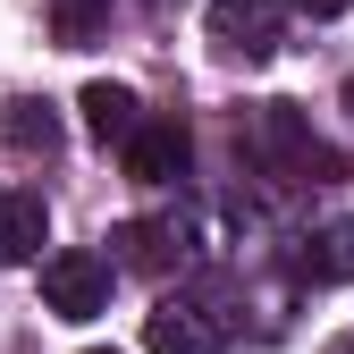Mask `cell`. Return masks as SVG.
Here are the masks:
<instances>
[{"label":"cell","mask_w":354,"mask_h":354,"mask_svg":"<svg viewBox=\"0 0 354 354\" xmlns=\"http://www.w3.org/2000/svg\"><path fill=\"white\" fill-rule=\"evenodd\" d=\"M321 354H354V329H346V337H329V346H321Z\"/></svg>","instance_id":"13"},{"label":"cell","mask_w":354,"mask_h":354,"mask_svg":"<svg viewBox=\"0 0 354 354\" xmlns=\"http://www.w3.org/2000/svg\"><path fill=\"white\" fill-rule=\"evenodd\" d=\"M346 110H354V84H346Z\"/></svg>","instance_id":"14"},{"label":"cell","mask_w":354,"mask_h":354,"mask_svg":"<svg viewBox=\"0 0 354 354\" xmlns=\"http://www.w3.org/2000/svg\"><path fill=\"white\" fill-rule=\"evenodd\" d=\"M93 354H118V346H93Z\"/></svg>","instance_id":"15"},{"label":"cell","mask_w":354,"mask_h":354,"mask_svg":"<svg viewBox=\"0 0 354 354\" xmlns=\"http://www.w3.org/2000/svg\"><path fill=\"white\" fill-rule=\"evenodd\" d=\"M0 127H9L17 152H42V160L59 152V110H51V102H9V118H0Z\"/></svg>","instance_id":"10"},{"label":"cell","mask_w":354,"mask_h":354,"mask_svg":"<svg viewBox=\"0 0 354 354\" xmlns=\"http://www.w3.org/2000/svg\"><path fill=\"white\" fill-rule=\"evenodd\" d=\"M211 42H219L228 59H270V51H279L270 0H211Z\"/></svg>","instance_id":"4"},{"label":"cell","mask_w":354,"mask_h":354,"mask_svg":"<svg viewBox=\"0 0 354 354\" xmlns=\"http://www.w3.org/2000/svg\"><path fill=\"white\" fill-rule=\"evenodd\" d=\"M51 17H59L68 42H93V26L110 17V0H51Z\"/></svg>","instance_id":"11"},{"label":"cell","mask_w":354,"mask_h":354,"mask_svg":"<svg viewBox=\"0 0 354 354\" xmlns=\"http://www.w3.org/2000/svg\"><path fill=\"white\" fill-rule=\"evenodd\" d=\"M76 110H84V127H93V144H127L144 127V102L127 93V84H84Z\"/></svg>","instance_id":"8"},{"label":"cell","mask_w":354,"mask_h":354,"mask_svg":"<svg viewBox=\"0 0 354 354\" xmlns=\"http://www.w3.org/2000/svg\"><path fill=\"white\" fill-rule=\"evenodd\" d=\"M261 144H270L295 177H313V169H321V177H337V152H329V144H313V127L295 118V102H270V110H261Z\"/></svg>","instance_id":"5"},{"label":"cell","mask_w":354,"mask_h":354,"mask_svg":"<svg viewBox=\"0 0 354 354\" xmlns=\"http://www.w3.org/2000/svg\"><path fill=\"white\" fill-rule=\"evenodd\" d=\"M42 245H51L42 194H0V261H42Z\"/></svg>","instance_id":"7"},{"label":"cell","mask_w":354,"mask_h":354,"mask_svg":"<svg viewBox=\"0 0 354 354\" xmlns=\"http://www.w3.org/2000/svg\"><path fill=\"white\" fill-rule=\"evenodd\" d=\"M144 346L152 354H219V313H203L194 295H169L144 313Z\"/></svg>","instance_id":"3"},{"label":"cell","mask_w":354,"mask_h":354,"mask_svg":"<svg viewBox=\"0 0 354 354\" xmlns=\"http://www.w3.org/2000/svg\"><path fill=\"white\" fill-rule=\"evenodd\" d=\"M304 17H346V0H295Z\"/></svg>","instance_id":"12"},{"label":"cell","mask_w":354,"mask_h":354,"mask_svg":"<svg viewBox=\"0 0 354 354\" xmlns=\"http://www.w3.org/2000/svg\"><path fill=\"white\" fill-rule=\"evenodd\" d=\"M295 279H313V287H346V279H354V219H329V228L304 236Z\"/></svg>","instance_id":"6"},{"label":"cell","mask_w":354,"mask_h":354,"mask_svg":"<svg viewBox=\"0 0 354 354\" xmlns=\"http://www.w3.org/2000/svg\"><path fill=\"white\" fill-rule=\"evenodd\" d=\"M42 313H59V321H93V313H110V261L84 253V245L51 253V261H42Z\"/></svg>","instance_id":"1"},{"label":"cell","mask_w":354,"mask_h":354,"mask_svg":"<svg viewBox=\"0 0 354 354\" xmlns=\"http://www.w3.org/2000/svg\"><path fill=\"white\" fill-rule=\"evenodd\" d=\"M127 152V177H136V186H169V177H186V160H194V136L177 118H144L136 136L118 144Z\"/></svg>","instance_id":"2"},{"label":"cell","mask_w":354,"mask_h":354,"mask_svg":"<svg viewBox=\"0 0 354 354\" xmlns=\"http://www.w3.org/2000/svg\"><path fill=\"white\" fill-rule=\"evenodd\" d=\"M118 261L127 270H169V261H186V228L177 219H144V228H118Z\"/></svg>","instance_id":"9"}]
</instances>
